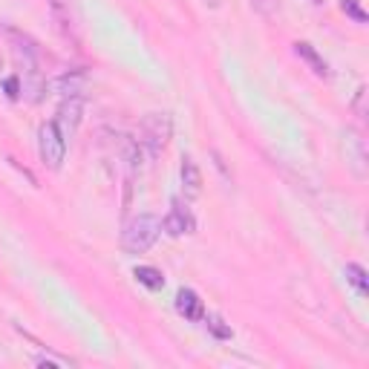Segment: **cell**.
<instances>
[{"instance_id": "6da1fadb", "label": "cell", "mask_w": 369, "mask_h": 369, "mask_svg": "<svg viewBox=\"0 0 369 369\" xmlns=\"http://www.w3.org/2000/svg\"><path fill=\"white\" fill-rule=\"evenodd\" d=\"M159 231H162V223L159 217L153 213H139L136 220H130L121 231V249L127 254H142L147 249H153V242L159 239Z\"/></svg>"}, {"instance_id": "7a4b0ae2", "label": "cell", "mask_w": 369, "mask_h": 369, "mask_svg": "<svg viewBox=\"0 0 369 369\" xmlns=\"http://www.w3.org/2000/svg\"><path fill=\"white\" fill-rule=\"evenodd\" d=\"M64 153H67L64 133L58 130V125H44L41 127V159H44V165L58 170L61 162H64Z\"/></svg>"}, {"instance_id": "3957f363", "label": "cell", "mask_w": 369, "mask_h": 369, "mask_svg": "<svg viewBox=\"0 0 369 369\" xmlns=\"http://www.w3.org/2000/svg\"><path fill=\"white\" fill-rule=\"evenodd\" d=\"M168 139H170V118L162 113H153V115H147L144 118V144L150 147V153L153 156H159V153L165 150V144H168Z\"/></svg>"}, {"instance_id": "277c9868", "label": "cell", "mask_w": 369, "mask_h": 369, "mask_svg": "<svg viewBox=\"0 0 369 369\" xmlns=\"http://www.w3.org/2000/svg\"><path fill=\"white\" fill-rule=\"evenodd\" d=\"M81 110H84L81 96H70V99H64V104H61L55 125H58L61 133H64V139H70V136L78 130V125H81Z\"/></svg>"}, {"instance_id": "5b68a950", "label": "cell", "mask_w": 369, "mask_h": 369, "mask_svg": "<svg viewBox=\"0 0 369 369\" xmlns=\"http://www.w3.org/2000/svg\"><path fill=\"white\" fill-rule=\"evenodd\" d=\"M162 231L168 234V237H182V234H191L194 231V217L184 208H179V205H173L170 208V213L162 220Z\"/></svg>"}, {"instance_id": "8992f818", "label": "cell", "mask_w": 369, "mask_h": 369, "mask_svg": "<svg viewBox=\"0 0 369 369\" xmlns=\"http://www.w3.org/2000/svg\"><path fill=\"white\" fill-rule=\"evenodd\" d=\"M176 309H179L182 318H188V320H202V318H205L202 300H199V294L191 292V289H182V292L176 294Z\"/></svg>"}, {"instance_id": "52a82bcc", "label": "cell", "mask_w": 369, "mask_h": 369, "mask_svg": "<svg viewBox=\"0 0 369 369\" xmlns=\"http://www.w3.org/2000/svg\"><path fill=\"white\" fill-rule=\"evenodd\" d=\"M182 184H184V191H188L191 196H196L202 191V173L196 168L194 159H184L182 162Z\"/></svg>"}, {"instance_id": "ba28073f", "label": "cell", "mask_w": 369, "mask_h": 369, "mask_svg": "<svg viewBox=\"0 0 369 369\" xmlns=\"http://www.w3.org/2000/svg\"><path fill=\"white\" fill-rule=\"evenodd\" d=\"M133 277L144 286V289H150V292H159L162 286H165V277H162V271H156V268H150V265H139L136 271H133Z\"/></svg>"}, {"instance_id": "9c48e42d", "label": "cell", "mask_w": 369, "mask_h": 369, "mask_svg": "<svg viewBox=\"0 0 369 369\" xmlns=\"http://www.w3.org/2000/svg\"><path fill=\"white\" fill-rule=\"evenodd\" d=\"M294 52H297V55H300V58H303L306 64H309L318 75H326V61L315 52V46H312V44H303V41H300V44H294Z\"/></svg>"}, {"instance_id": "30bf717a", "label": "cell", "mask_w": 369, "mask_h": 369, "mask_svg": "<svg viewBox=\"0 0 369 369\" xmlns=\"http://www.w3.org/2000/svg\"><path fill=\"white\" fill-rule=\"evenodd\" d=\"M346 280L361 292V294H366V289H369V280H366V271L358 265V263H349L346 265Z\"/></svg>"}, {"instance_id": "8fae6325", "label": "cell", "mask_w": 369, "mask_h": 369, "mask_svg": "<svg viewBox=\"0 0 369 369\" xmlns=\"http://www.w3.org/2000/svg\"><path fill=\"white\" fill-rule=\"evenodd\" d=\"M341 6H344V12H346L352 20H358V23H366V12L358 6V0H344Z\"/></svg>"}, {"instance_id": "7c38bea8", "label": "cell", "mask_w": 369, "mask_h": 369, "mask_svg": "<svg viewBox=\"0 0 369 369\" xmlns=\"http://www.w3.org/2000/svg\"><path fill=\"white\" fill-rule=\"evenodd\" d=\"M205 323H208V329H211L213 334H217V337H231V329H228V326H223V320H220V318H208Z\"/></svg>"}, {"instance_id": "4fadbf2b", "label": "cell", "mask_w": 369, "mask_h": 369, "mask_svg": "<svg viewBox=\"0 0 369 369\" xmlns=\"http://www.w3.org/2000/svg\"><path fill=\"white\" fill-rule=\"evenodd\" d=\"M251 6H254L257 12H263V15H274L280 4H277V0H251Z\"/></svg>"}, {"instance_id": "5bb4252c", "label": "cell", "mask_w": 369, "mask_h": 369, "mask_svg": "<svg viewBox=\"0 0 369 369\" xmlns=\"http://www.w3.org/2000/svg\"><path fill=\"white\" fill-rule=\"evenodd\" d=\"M4 89H6V96H9L12 101H18V99H20V81H18L15 75H12V78H6Z\"/></svg>"}, {"instance_id": "9a60e30c", "label": "cell", "mask_w": 369, "mask_h": 369, "mask_svg": "<svg viewBox=\"0 0 369 369\" xmlns=\"http://www.w3.org/2000/svg\"><path fill=\"white\" fill-rule=\"evenodd\" d=\"M35 363H38V366H67L64 361H52V358H38Z\"/></svg>"}, {"instance_id": "2e32d148", "label": "cell", "mask_w": 369, "mask_h": 369, "mask_svg": "<svg viewBox=\"0 0 369 369\" xmlns=\"http://www.w3.org/2000/svg\"><path fill=\"white\" fill-rule=\"evenodd\" d=\"M363 96H366V89H358V101H355V107H358L361 118H363Z\"/></svg>"}]
</instances>
